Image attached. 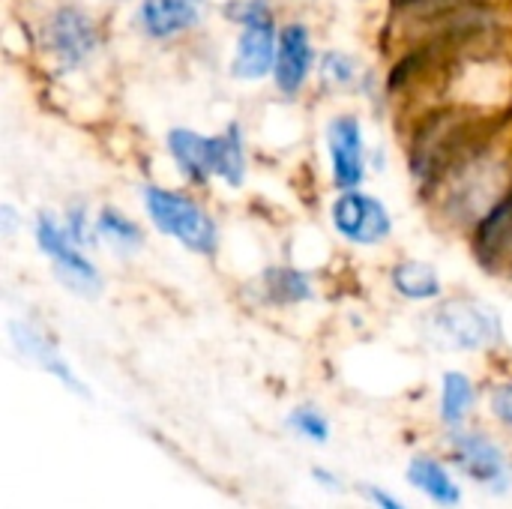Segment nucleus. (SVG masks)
Masks as SVG:
<instances>
[{"label": "nucleus", "mask_w": 512, "mask_h": 509, "mask_svg": "<svg viewBox=\"0 0 512 509\" xmlns=\"http://www.w3.org/2000/svg\"><path fill=\"white\" fill-rule=\"evenodd\" d=\"M450 459L462 468L474 483L504 492L510 486V465L501 447L483 432H456L450 438Z\"/></svg>", "instance_id": "obj_12"}, {"label": "nucleus", "mask_w": 512, "mask_h": 509, "mask_svg": "<svg viewBox=\"0 0 512 509\" xmlns=\"http://www.w3.org/2000/svg\"><path fill=\"white\" fill-rule=\"evenodd\" d=\"M249 180V147L240 123H228L216 132V162H213V183L240 192Z\"/></svg>", "instance_id": "obj_18"}, {"label": "nucleus", "mask_w": 512, "mask_h": 509, "mask_svg": "<svg viewBox=\"0 0 512 509\" xmlns=\"http://www.w3.org/2000/svg\"><path fill=\"white\" fill-rule=\"evenodd\" d=\"M477 405V387L465 372H444L441 381V420L459 429Z\"/></svg>", "instance_id": "obj_22"}, {"label": "nucleus", "mask_w": 512, "mask_h": 509, "mask_svg": "<svg viewBox=\"0 0 512 509\" xmlns=\"http://www.w3.org/2000/svg\"><path fill=\"white\" fill-rule=\"evenodd\" d=\"M399 3H411V0H399Z\"/></svg>", "instance_id": "obj_28"}, {"label": "nucleus", "mask_w": 512, "mask_h": 509, "mask_svg": "<svg viewBox=\"0 0 512 509\" xmlns=\"http://www.w3.org/2000/svg\"><path fill=\"white\" fill-rule=\"evenodd\" d=\"M21 225H24V222L18 219L15 207H12V204H3V207H0V228H3V237H15V231H18Z\"/></svg>", "instance_id": "obj_25"}, {"label": "nucleus", "mask_w": 512, "mask_h": 509, "mask_svg": "<svg viewBox=\"0 0 512 509\" xmlns=\"http://www.w3.org/2000/svg\"><path fill=\"white\" fill-rule=\"evenodd\" d=\"M96 243L114 258H135L147 246V231L126 210L105 204L96 210Z\"/></svg>", "instance_id": "obj_16"}, {"label": "nucleus", "mask_w": 512, "mask_h": 509, "mask_svg": "<svg viewBox=\"0 0 512 509\" xmlns=\"http://www.w3.org/2000/svg\"><path fill=\"white\" fill-rule=\"evenodd\" d=\"M489 405H492V414H495L507 429H512V384H501V387H495V390H492Z\"/></svg>", "instance_id": "obj_24"}, {"label": "nucleus", "mask_w": 512, "mask_h": 509, "mask_svg": "<svg viewBox=\"0 0 512 509\" xmlns=\"http://www.w3.org/2000/svg\"><path fill=\"white\" fill-rule=\"evenodd\" d=\"M471 255L474 261L492 273H512V192L501 198L471 231Z\"/></svg>", "instance_id": "obj_13"}, {"label": "nucleus", "mask_w": 512, "mask_h": 509, "mask_svg": "<svg viewBox=\"0 0 512 509\" xmlns=\"http://www.w3.org/2000/svg\"><path fill=\"white\" fill-rule=\"evenodd\" d=\"M147 222L162 234L180 243L198 258H213L222 243L216 216L186 189H171L162 183H141L138 189Z\"/></svg>", "instance_id": "obj_3"}, {"label": "nucleus", "mask_w": 512, "mask_h": 509, "mask_svg": "<svg viewBox=\"0 0 512 509\" xmlns=\"http://www.w3.org/2000/svg\"><path fill=\"white\" fill-rule=\"evenodd\" d=\"M288 426H291L300 438L315 441V444H324V441L330 438V423H327V417H324L318 408H312V405L297 408V411L288 417Z\"/></svg>", "instance_id": "obj_23"}, {"label": "nucleus", "mask_w": 512, "mask_h": 509, "mask_svg": "<svg viewBox=\"0 0 512 509\" xmlns=\"http://www.w3.org/2000/svg\"><path fill=\"white\" fill-rule=\"evenodd\" d=\"M318 48L312 27L303 21H288L279 27V51L273 66V87L282 99H297L312 75L318 72Z\"/></svg>", "instance_id": "obj_10"}, {"label": "nucleus", "mask_w": 512, "mask_h": 509, "mask_svg": "<svg viewBox=\"0 0 512 509\" xmlns=\"http://www.w3.org/2000/svg\"><path fill=\"white\" fill-rule=\"evenodd\" d=\"M390 288L408 303H438L444 297V279L432 261L399 258L390 267Z\"/></svg>", "instance_id": "obj_17"}, {"label": "nucleus", "mask_w": 512, "mask_h": 509, "mask_svg": "<svg viewBox=\"0 0 512 509\" xmlns=\"http://www.w3.org/2000/svg\"><path fill=\"white\" fill-rule=\"evenodd\" d=\"M369 498H372V504L378 509H408V507H402L390 492H384V489H378V486H372L369 489Z\"/></svg>", "instance_id": "obj_26"}, {"label": "nucleus", "mask_w": 512, "mask_h": 509, "mask_svg": "<svg viewBox=\"0 0 512 509\" xmlns=\"http://www.w3.org/2000/svg\"><path fill=\"white\" fill-rule=\"evenodd\" d=\"M330 225L336 237L354 249H378L393 237L396 228L390 207L363 186L336 192L330 201Z\"/></svg>", "instance_id": "obj_8"}, {"label": "nucleus", "mask_w": 512, "mask_h": 509, "mask_svg": "<svg viewBox=\"0 0 512 509\" xmlns=\"http://www.w3.org/2000/svg\"><path fill=\"white\" fill-rule=\"evenodd\" d=\"M225 18L237 24V39L228 60V75L240 84L273 78L279 51V21L270 0H228Z\"/></svg>", "instance_id": "obj_5"}, {"label": "nucleus", "mask_w": 512, "mask_h": 509, "mask_svg": "<svg viewBox=\"0 0 512 509\" xmlns=\"http://www.w3.org/2000/svg\"><path fill=\"white\" fill-rule=\"evenodd\" d=\"M426 336L432 345L444 351H489L498 348L504 339V324L495 306L486 300L459 294L441 297L435 309L426 315Z\"/></svg>", "instance_id": "obj_6"}, {"label": "nucleus", "mask_w": 512, "mask_h": 509, "mask_svg": "<svg viewBox=\"0 0 512 509\" xmlns=\"http://www.w3.org/2000/svg\"><path fill=\"white\" fill-rule=\"evenodd\" d=\"M36 42L54 72L78 75L99 57L105 30L90 6L78 0H63L45 12Z\"/></svg>", "instance_id": "obj_4"}, {"label": "nucleus", "mask_w": 512, "mask_h": 509, "mask_svg": "<svg viewBox=\"0 0 512 509\" xmlns=\"http://www.w3.org/2000/svg\"><path fill=\"white\" fill-rule=\"evenodd\" d=\"M12 342H15V348H18L27 360H33L39 369H45L48 375H54L66 390L87 396V387L78 381V375L72 372V366L63 360V354L57 351V345L51 342V336H45L36 324H30V321H15V324H12Z\"/></svg>", "instance_id": "obj_15"}, {"label": "nucleus", "mask_w": 512, "mask_h": 509, "mask_svg": "<svg viewBox=\"0 0 512 509\" xmlns=\"http://www.w3.org/2000/svg\"><path fill=\"white\" fill-rule=\"evenodd\" d=\"M504 126L495 123L426 195L441 222L471 231L512 192V153L504 150Z\"/></svg>", "instance_id": "obj_1"}, {"label": "nucleus", "mask_w": 512, "mask_h": 509, "mask_svg": "<svg viewBox=\"0 0 512 509\" xmlns=\"http://www.w3.org/2000/svg\"><path fill=\"white\" fill-rule=\"evenodd\" d=\"M33 243L39 249V255L51 264L54 279L75 297L84 300H96L105 291V276L96 267V261L90 258V249L78 246L66 225L63 216L51 213V210H39L33 219Z\"/></svg>", "instance_id": "obj_7"}, {"label": "nucleus", "mask_w": 512, "mask_h": 509, "mask_svg": "<svg viewBox=\"0 0 512 509\" xmlns=\"http://www.w3.org/2000/svg\"><path fill=\"white\" fill-rule=\"evenodd\" d=\"M165 153L186 183H192V186L213 183L216 135L189 129V126H171L165 132Z\"/></svg>", "instance_id": "obj_14"}, {"label": "nucleus", "mask_w": 512, "mask_h": 509, "mask_svg": "<svg viewBox=\"0 0 512 509\" xmlns=\"http://www.w3.org/2000/svg\"><path fill=\"white\" fill-rule=\"evenodd\" d=\"M324 153L333 189H360L372 171V147L360 114L336 111L324 126Z\"/></svg>", "instance_id": "obj_9"}, {"label": "nucleus", "mask_w": 512, "mask_h": 509, "mask_svg": "<svg viewBox=\"0 0 512 509\" xmlns=\"http://www.w3.org/2000/svg\"><path fill=\"white\" fill-rule=\"evenodd\" d=\"M408 480L411 486H417L426 498H432L441 507H456L462 501V492L456 486V480L450 477V471L444 465H438L429 456H417L408 465Z\"/></svg>", "instance_id": "obj_20"}, {"label": "nucleus", "mask_w": 512, "mask_h": 509, "mask_svg": "<svg viewBox=\"0 0 512 509\" xmlns=\"http://www.w3.org/2000/svg\"><path fill=\"white\" fill-rule=\"evenodd\" d=\"M495 123H483L474 111L459 105H441L423 111L411 123V135L405 141V159L414 183L429 195L444 174L492 129Z\"/></svg>", "instance_id": "obj_2"}, {"label": "nucleus", "mask_w": 512, "mask_h": 509, "mask_svg": "<svg viewBox=\"0 0 512 509\" xmlns=\"http://www.w3.org/2000/svg\"><path fill=\"white\" fill-rule=\"evenodd\" d=\"M261 294L264 300L276 303V306H300L315 300V282L312 273L294 267V264H270L264 267V273L258 276Z\"/></svg>", "instance_id": "obj_19"}, {"label": "nucleus", "mask_w": 512, "mask_h": 509, "mask_svg": "<svg viewBox=\"0 0 512 509\" xmlns=\"http://www.w3.org/2000/svg\"><path fill=\"white\" fill-rule=\"evenodd\" d=\"M312 474H315V480H318V483H324V486H330V489H342V483H339L336 477H330L324 468H315Z\"/></svg>", "instance_id": "obj_27"}, {"label": "nucleus", "mask_w": 512, "mask_h": 509, "mask_svg": "<svg viewBox=\"0 0 512 509\" xmlns=\"http://www.w3.org/2000/svg\"><path fill=\"white\" fill-rule=\"evenodd\" d=\"M210 12V0H135L132 27L147 42H177L195 33Z\"/></svg>", "instance_id": "obj_11"}, {"label": "nucleus", "mask_w": 512, "mask_h": 509, "mask_svg": "<svg viewBox=\"0 0 512 509\" xmlns=\"http://www.w3.org/2000/svg\"><path fill=\"white\" fill-rule=\"evenodd\" d=\"M318 84L330 93H348V90H360L363 81V66L360 60L345 51V48H327L318 57Z\"/></svg>", "instance_id": "obj_21"}]
</instances>
